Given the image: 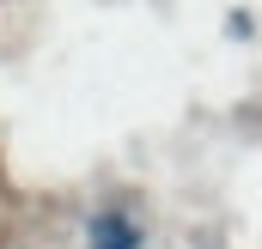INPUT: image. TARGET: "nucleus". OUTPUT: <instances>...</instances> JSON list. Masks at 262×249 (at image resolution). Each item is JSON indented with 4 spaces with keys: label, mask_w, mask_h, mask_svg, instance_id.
I'll use <instances>...</instances> for the list:
<instances>
[{
    "label": "nucleus",
    "mask_w": 262,
    "mask_h": 249,
    "mask_svg": "<svg viewBox=\"0 0 262 249\" xmlns=\"http://www.w3.org/2000/svg\"><path fill=\"white\" fill-rule=\"evenodd\" d=\"M85 249H146V225L140 213L122 201H104L92 219H85Z\"/></svg>",
    "instance_id": "1"
}]
</instances>
